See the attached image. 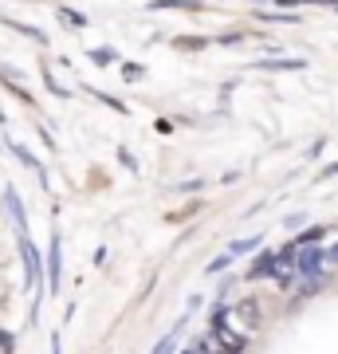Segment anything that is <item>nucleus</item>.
<instances>
[{"label": "nucleus", "mask_w": 338, "mask_h": 354, "mask_svg": "<svg viewBox=\"0 0 338 354\" xmlns=\"http://www.w3.org/2000/svg\"><path fill=\"white\" fill-rule=\"evenodd\" d=\"M256 244H260V236H252V241H236V244H232V256H240V252H252Z\"/></svg>", "instance_id": "11"}, {"label": "nucleus", "mask_w": 338, "mask_h": 354, "mask_svg": "<svg viewBox=\"0 0 338 354\" xmlns=\"http://www.w3.org/2000/svg\"><path fill=\"white\" fill-rule=\"evenodd\" d=\"M111 59H114L111 48H99V51H95V64H111Z\"/></svg>", "instance_id": "12"}, {"label": "nucleus", "mask_w": 338, "mask_h": 354, "mask_svg": "<svg viewBox=\"0 0 338 354\" xmlns=\"http://www.w3.org/2000/svg\"><path fill=\"white\" fill-rule=\"evenodd\" d=\"M0 351H12V339H8L4 330H0Z\"/></svg>", "instance_id": "16"}, {"label": "nucleus", "mask_w": 338, "mask_h": 354, "mask_svg": "<svg viewBox=\"0 0 338 354\" xmlns=\"http://www.w3.org/2000/svg\"><path fill=\"white\" fill-rule=\"evenodd\" d=\"M228 260H232V252H228V256H220V260H213V264H209V272H213V276H216L220 268H228Z\"/></svg>", "instance_id": "15"}, {"label": "nucleus", "mask_w": 338, "mask_h": 354, "mask_svg": "<svg viewBox=\"0 0 338 354\" xmlns=\"http://www.w3.org/2000/svg\"><path fill=\"white\" fill-rule=\"evenodd\" d=\"M59 20H67L71 28H87V16L75 12V8H59Z\"/></svg>", "instance_id": "7"}, {"label": "nucleus", "mask_w": 338, "mask_h": 354, "mask_svg": "<svg viewBox=\"0 0 338 354\" xmlns=\"http://www.w3.org/2000/svg\"><path fill=\"white\" fill-rule=\"evenodd\" d=\"M4 201H8V213H12V221H16V225H20V228H28V221H24V209H20V197H16L12 189H8V193H4Z\"/></svg>", "instance_id": "5"}, {"label": "nucleus", "mask_w": 338, "mask_h": 354, "mask_svg": "<svg viewBox=\"0 0 338 354\" xmlns=\"http://www.w3.org/2000/svg\"><path fill=\"white\" fill-rule=\"evenodd\" d=\"M323 260H326V256L319 252V248H295V276L319 279V276H323Z\"/></svg>", "instance_id": "1"}, {"label": "nucleus", "mask_w": 338, "mask_h": 354, "mask_svg": "<svg viewBox=\"0 0 338 354\" xmlns=\"http://www.w3.org/2000/svg\"><path fill=\"white\" fill-rule=\"evenodd\" d=\"M279 272V256L276 252H263L256 264L248 268V279H263V276H276Z\"/></svg>", "instance_id": "4"}, {"label": "nucleus", "mask_w": 338, "mask_h": 354, "mask_svg": "<svg viewBox=\"0 0 338 354\" xmlns=\"http://www.w3.org/2000/svg\"><path fill=\"white\" fill-rule=\"evenodd\" d=\"M20 256H24V268H28V288H36V283H39V252L32 248L28 232L20 236Z\"/></svg>", "instance_id": "2"}, {"label": "nucleus", "mask_w": 338, "mask_h": 354, "mask_svg": "<svg viewBox=\"0 0 338 354\" xmlns=\"http://www.w3.org/2000/svg\"><path fill=\"white\" fill-rule=\"evenodd\" d=\"M185 354H193V351H185Z\"/></svg>", "instance_id": "18"}, {"label": "nucleus", "mask_w": 338, "mask_h": 354, "mask_svg": "<svg viewBox=\"0 0 338 354\" xmlns=\"http://www.w3.org/2000/svg\"><path fill=\"white\" fill-rule=\"evenodd\" d=\"M122 75H126V79H142V67H138V64H126Z\"/></svg>", "instance_id": "14"}, {"label": "nucleus", "mask_w": 338, "mask_h": 354, "mask_svg": "<svg viewBox=\"0 0 338 354\" xmlns=\"http://www.w3.org/2000/svg\"><path fill=\"white\" fill-rule=\"evenodd\" d=\"M240 315L248 319L252 327H256V323H260V311H256V299H244V307H240Z\"/></svg>", "instance_id": "10"}, {"label": "nucleus", "mask_w": 338, "mask_h": 354, "mask_svg": "<svg viewBox=\"0 0 338 354\" xmlns=\"http://www.w3.org/2000/svg\"><path fill=\"white\" fill-rule=\"evenodd\" d=\"M8 146H12V153H16V158H20V162H24V165H28V169H36V174H39V177H44V165H39V162H36V158H32V153H28V150H24V146H16V142H8Z\"/></svg>", "instance_id": "6"}, {"label": "nucleus", "mask_w": 338, "mask_h": 354, "mask_svg": "<svg viewBox=\"0 0 338 354\" xmlns=\"http://www.w3.org/2000/svg\"><path fill=\"white\" fill-rule=\"evenodd\" d=\"M263 67H272V71H299V59H267Z\"/></svg>", "instance_id": "8"}, {"label": "nucleus", "mask_w": 338, "mask_h": 354, "mask_svg": "<svg viewBox=\"0 0 338 354\" xmlns=\"http://www.w3.org/2000/svg\"><path fill=\"white\" fill-rule=\"evenodd\" d=\"M59 272H63V252H59V228H55V232H51V256H48L51 291H59Z\"/></svg>", "instance_id": "3"}, {"label": "nucleus", "mask_w": 338, "mask_h": 354, "mask_svg": "<svg viewBox=\"0 0 338 354\" xmlns=\"http://www.w3.org/2000/svg\"><path fill=\"white\" fill-rule=\"evenodd\" d=\"M326 264H338V244L330 248V252H326Z\"/></svg>", "instance_id": "17"}, {"label": "nucleus", "mask_w": 338, "mask_h": 354, "mask_svg": "<svg viewBox=\"0 0 338 354\" xmlns=\"http://www.w3.org/2000/svg\"><path fill=\"white\" fill-rule=\"evenodd\" d=\"M205 44H209V39H197V36H181V39H173V48H181V51H197V48H205Z\"/></svg>", "instance_id": "9"}, {"label": "nucleus", "mask_w": 338, "mask_h": 354, "mask_svg": "<svg viewBox=\"0 0 338 354\" xmlns=\"http://www.w3.org/2000/svg\"><path fill=\"white\" fill-rule=\"evenodd\" d=\"M169 346H173V335H165V339L153 346V354H169Z\"/></svg>", "instance_id": "13"}, {"label": "nucleus", "mask_w": 338, "mask_h": 354, "mask_svg": "<svg viewBox=\"0 0 338 354\" xmlns=\"http://www.w3.org/2000/svg\"><path fill=\"white\" fill-rule=\"evenodd\" d=\"M216 354H220V351H216Z\"/></svg>", "instance_id": "19"}]
</instances>
